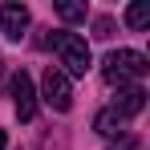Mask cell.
Returning a JSON list of instances; mask_svg holds the SVG:
<instances>
[{"label": "cell", "mask_w": 150, "mask_h": 150, "mask_svg": "<svg viewBox=\"0 0 150 150\" xmlns=\"http://www.w3.org/2000/svg\"><path fill=\"white\" fill-rule=\"evenodd\" d=\"M146 57L138 49H114L105 61H101V73H105V81L110 85H118V89H130L134 81H142L146 77Z\"/></svg>", "instance_id": "6da1fadb"}, {"label": "cell", "mask_w": 150, "mask_h": 150, "mask_svg": "<svg viewBox=\"0 0 150 150\" xmlns=\"http://www.w3.org/2000/svg\"><path fill=\"white\" fill-rule=\"evenodd\" d=\"M53 49L61 57V73L65 77H85L89 73V65H93V57H89V45H85V37H77V33H53Z\"/></svg>", "instance_id": "7a4b0ae2"}, {"label": "cell", "mask_w": 150, "mask_h": 150, "mask_svg": "<svg viewBox=\"0 0 150 150\" xmlns=\"http://www.w3.org/2000/svg\"><path fill=\"white\" fill-rule=\"evenodd\" d=\"M93 28H98V37H110V28H114V21H110V16H98V21H93Z\"/></svg>", "instance_id": "30bf717a"}, {"label": "cell", "mask_w": 150, "mask_h": 150, "mask_svg": "<svg viewBox=\"0 0 150 150\" xmlns=\"http://www.w3.org/2000/svg\"><path fill=\"white\" fill-rule=\"evenodd\" d=\"M12 105H16V118L28 122L33 114H37V89H33V77L21 69V73H12Z\"/></svg>", "instance_id": "277c9868"}, {"label": "cell", "mask_w": 150, "mask_h": 150, "mask_svg": "<svg viewBox=\"0 0 150 150\" xmlns=\"http://www.w3.org/2000/svg\"><path fill=\"white\" fill-rule=\"evenodd\" d=\"M110 110H114L122 122H126V118H138V114L146 110V89H142V85H130V89H122V93H118V101H114Z\"/></svg>", "instance_id": "8992f818"}, {"label": "cell", "mask_w": 150, "mask_h": 150, "mask_svg": "<svg viewBox=\"0 0 150 150\" xmlns=\"http://www.w3.org/2000/svg\"><path fill=\"white\" fill-rule=\"evenodd\" d=\"M41 98H45V105L49 110H57V114H69V105H73V85H69V77L61 73V69H45V81H41Z\"/></svg>", "instance_id": "3957f363"}, {"label": "cell", "mask_w": 150, "mask_h": 150, "mask_svg": "<svg viewBox=\"0 0 150 150\" xmlns=\"http://www.w3.org/2000/svg\"><path fill=\"white\" fill-rule=\"evenodd\" d=\"M126 25L130 28H146L150 25V4H130L126 8Z\"/></svg>", "instance_id": "ba28073f"}, {"label": "cell", "mask_w": 150, "mask_h": 150, "mask_svg": "<svg viewBox=\"0 0 150 150\" xmlns=\"http://www.w3.org/2000/svg\"><path fill=\"white\" fill-rule=\"evenodd\" d=\"M57 16L69 21V25L73 21H85V4H57Z\"/></svg>", "instance_id": "9c48e42d"}, {"label": "cell", "mask_w": 150, "mask_h": 150, "mask_svg": "<svg viewBox=\"0 0 150 150\" xmlns=\"http://www.w3.org/2000/svg\"><path fill=\"white\" fill-rule=\"evenodd\" d=\"M4 146H8V134H4V130H0V150H4Z\"/></svg>", "instance_id": "8fae6325"}, {"label": "cell", "mask_w": 150, "mask_h": 150, "mask_svg": "<svg viewBox=\"0 0 150 150\" xmlns=\"http://www.w3.org/2000/svg\"><path fill=\"white\" fill-rule=\"evenodd\" d=\"M93 126H98V134H101V138H118L126 122L118 118V114H114V110H101V114H98V122H93Z\"/></svg>", "instance_id": "52a82bcc"}, {"label": "cell", "mask_w": 150, "mask_h": 150, "mask_svg": "<svg viewBox=\"0 0 150 150\" xmlns=\"http://www.w3.org/2000/svg\"><path fill=\"white\" fill-rule=\"evenodd\" d=\"M25 28H28V8L25 4H0V33L8 37V41H21L25 37Z\"/></svg>", "instance_id": "5b68a950"}]
</instances>
